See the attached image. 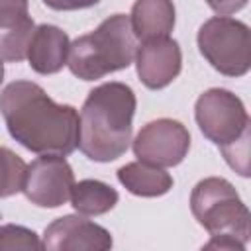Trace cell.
Here are the masks:
<instances>
[{
  "label": "cell",
  "mask_w": 251,
  "mask_h": 251,
  "mask_svg": "<svg viewBox=\"0 0 251 251\" xmlns=\"http://www.w3.org/2000/svg\"><path fill=\"white\" fill-rule=\"evenodd\" d=\"M14 249H43V243L33 229L16 224H4L0 226V251Z\"/></svg>",
  "instance_id": "cell-17"
},
{
  "label": "cell",
  "mask_w": 251,
  "mask_h": 251,
  "mask_svg": "<svg viewBox=\"0 0 251 251\" xmlns=\"http://www.w3.org/2000/svg\"><path fill=\"white\" fill-rule=\"evenodd\" d=\"M35 24L29 16V0H0V59L20 63L27 55V45Z\"/></svg>",
  "instance_id": "cell-11"
},
{
  "label": "cell",
  "mask_w": 251,
  "mask_h": 251,
  "mask_svg": "<svg viewBox=\"0 0 251 251\" xmlns=\"http://www.w3.org/2000/svg\"><path fill=\"white\" fill-rule=\"evenodd\" d=\"M118 180L122 186H126L127 192L143 198H155L167 194L175 180L173 176L163 169L155 167L143 161H133L118 169Z\"/></svg>",
  "instance_id": "cell-14"
},
{
  "label": "cell",
  "mask_w": 251,
  "mask_h": 251,
  "mask_svg": "<svg viewBox=\"0 0 251 251\" xmlns=\"http://www.w3.org/2000/svg\"><path fill=\"white\" fill-rule=\"evenodd\" d=\"M25 167L27 165L20 155L0 145V198H8L22 192Z\"/></svg>",
  "instance_id": "cell-16"
},
{
  "label": "cell",
  "mask_w": 251,
  "mask_h": 251,
  "mask_svg": "<svg viewBox=\"0 0 251 251\" xmlns=\"http://www.w3.org/2000/svg\"><path fill=\"white\" fill-rule=\"evenodd\" d=\"M2 80H4V63L0 59V84H2Z\"/></svg>",
  "instance_id": "cell-20"
},
{
  "label": "cell",
  "mask_w": 251,
  "mask_h": 251,
  "mask_svg": "<svg viewBox=\"0 0 251 251\" xmlns=\"http://www.w3.org/2000/svg\"><path fill=\"white\" fill-rule=\"evenodd\" d=\"M173 0H135L131 6V31L135 39L147 41L155 37H169L175 27Z\"/></svg>",
  "instance_id": "cell-13"
},
{
  "label": "cell",
  "mask_w": 251,
  "mask_h": 251,
  "mask_svg": "<svg viewBox=\"0 0 251 251\" xmlns=\"http://www.w3.org/2000/svg\"><path fill=\"white\" fill-rule=\"evenodd\" d=\"M135 51L137 39L131 31L129 16L114 14L71 43L67 65L80 80H96L127 69L135 59Z\"/></svg>",
  "instance_id": "cell-5"
},
{
  "label": "cell",
  "mask_w": 251,
  "mask_h": 251,
  "mask_svg": "<svg viewBox=\"0 0 251 251\" xmlns=\"http://www.w3.org/2000/svg\"><path fill=\"white\" fill-rule=\"evenodd\" d=\"M249 0H206V4L218 14V16H227L243 10Z\"/></svg>",
  "instance_id": "cell-19"
},
{
  "label": "cell",
  "mask_w": 251,
  "mask_h": 251,
  "mask_svg": "<svg viewBox=\"0 0 251 251\" xmlns=\"http://www.w3.org/2000/svg\"><path fill=\"white\" fill-rule=\"evenodd\" d=\"M135 69L139 80L147 88L159 90L169 86L182 69V51L178 41L171 37L143 41L135 51Z\"/></svg>",
  "instance_id": "cell-10"
},
{
  "label": "cell",
  "mask_w": 251,
  "mask_h": 251,
  "mask_svg": "<svg viewBox=\"0 0 251 251\" xmlns=\"http://www.w3.org/2000/svg\"><path fill=\"white\" fill-rule=\"evenodd\" d=\"M75 175L61 155H41L25 167L22 192L39 208H59L71 198Z\"/></svg>",
  "instance_id": "cell-8"
},
{
  "label": "cell",
  "mask_w": 251,
  "mask_h": 251,
  "mask_svg": "<svg viewBox=\"0 0 251 251\" xmlns=\"http://www.w3.org/2000/svg\"><path fill=\"white\" fill-rule=\"evenodd\" d=\"M118 200V190L96 178L78 180L71 190V204L82 216H102L110 212Z\"/></svg>",
  "instance_id": "cell-15"
},
{
  "label": "cell",
  "mask_w": 251,
  "mask_h": 251,
  "mask_svg": "<svg viewBox=\"0 0 251 251\" xmlns=\"http://www.w3.org/2000/svg\"><path fill=\"white\" fill-rule=\"evenodd\" d=\"M194 118L204 137L222 149L226 163L241 176H249L251 120L241 98L226 88H210L198 96Z\"/></svg>",
  "instance_id": "cell-4"
},
{
  "label": "cell",
  "mask_w": 251,
  "mask_h": 251,
  "mask_svg": "<svg viewBox=\"0 0 251 251\" xmlns=\"http://www.w3.org/2000/svg\"><path fill=\"white\" fill-rule=\"evenodd\" d=\"M41 243L49 251H106L114 245L106 227L73 214L53 220L45 227Z\"/></svg>",
  "instance_id": "cell-9"
},
{
  "label": "cell",
  "mask_w": 251,
  "mask_h": 251,
  "mask_svg": "<svg viewBox=\"0 0 251 251\" xmlns=\"http://www.w3.org/2000/svg\"><path fill=\"white\" fill-rule=\"evenodd\" d=\"M202 57L226 76H243L251 67V31L241 20L214 16L206 20L196 35Z\"/></svg>",
  "instance_id": "cell-6"
},
{
  "label": "cell",
  "mask_w": 251,
  "mask_h": 251,
  "mask_svg": "<svg viewBox=\"0 0 251 251\" xmlns=\"http://www.w3.org/2000/svg\"><path fill=\"white\" fill-rule=\"evenodd\" d=\"M131 147L137 161L163 169L176 167L188 155L190 133L178 120L159 118L139 129Z\"/></svg>",
  "instance_id": "cell-7"
},
{
  "label": "cell",
  "mask_w": 251,
  "mask_h": 251,
  "mask_svg": "<svg viewBox=\"0 0 251 251\" xmlns=\"http://www.w3.org/2000/svg\"><path fill=\"white\" fill-rule=\"evenodd\" d=\"M100 0H43L45 6L57 12H73V10H84L96 6Z\"/></svg>",
  "instance_id": "cell-18"
},
{
  "label": "cell",
  "mask_w": 251,
  "mask_h": 251,
  "mask_svg": "<svg viewBox=\"0 0 251 251\" xmlns=\"http://www.w3.org/2000/svg\"><path fill=\"white\" fill-rule=\"evenodd\" d=\"M69 47V35L61 27L41 24L31 33L25 57L37 75H55L67 65Z\"/></svg>",
  "instance_id": "cell-12"
},
{
  "label": "cell",
  "mask_w": 251,
  "mask_h": 251,
  "mask_svg": "<svg viewBox=\"0 0 251 251\" xmlns=\"http://www.w3.org/2000/svg\"><path fill=\"white\" fill-rule=\"evenodd\" d=\"M190 210L196 222L212 235L204 249L245 251L251 216L229 180L208 176L196 182L190 194Z\"/></svg>",
  "instance_id": "cell-3"
},
{
  "label": "cell",
  "mask_w": 251,
  "mask_h": 251,
  "mask_svg": "<svg viewBox=\"0 0 251 251\" xmlns=\"http://www.w3.org/2000/svg\"><path fill=\"white\" fill-rule=\"evenodd\" d=\"M6 129L22 147L37 155L67 157L78 147V114L71 104H57L31 80H14L0 92Z\"/></svg>",
  "instance_id": "cell-1"
},
{
  "label": "cell",
  "mask_w": 251,
  "mask_h": 251,
  "mask_svg": "<svg viewBox=\"0 0 251 251\" xmlns=\"http://www.w3.org/2000/svg\"><path fill=\"white\" fill-rule=\"evenodd\" d=\"M135 92L131 86L112 80L92 88L78 118V149L96 163L120 159L131 141Z\"/></svg>",
  "instance_id": "cell-2"
}]
</instances>
